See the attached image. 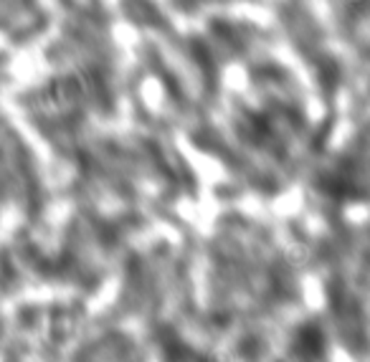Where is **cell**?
<instances>
[{"label": "cell", "instance_id": "obj_1", "mask_svg": "<svg viewBox=\"0 0 370 362\" xmlns=\"http://www.w3.org/2000/svg\"><path fill=\"white\" fill-rule=\"evenodd\" d=\"M82 91H84L82 79H77V77L54 79V81H49L41 89L38 102H41L46 109H63V107H71L74 102H79Z\"/></svg>", "mask_w": 370, "mask_h": 362}, {"label": "cell", "instance_id": "obj_2", "mask_svg": "<svg viewBox=\"0 0 370 362\" xmlns=\"http://www.w3.org/2000/svg\"><path fill=\"white\" fill-rule=\"evenodd\" d=\"M353 3H357V0H353Z\"/></svg>", "mask_w": 370, "mask_h": 362}]
</instances>
